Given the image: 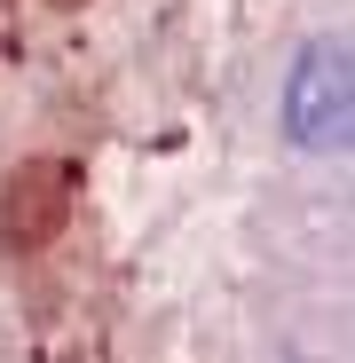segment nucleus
I'll list each match as a JSON object with an SVG mask.
<instances>
[{"instance_id":"obj_1","label":"nucleus","mask_w":355,"mask_h":363,"mask_svg":"<svg viewBox=\"0 0 355 363\" xmlns=\"http://www.w3.org/2000/svg\"><path fill=\"white\" fill-rule=\"evenodd\" d=\"M347 118H355V87H347V40H308L284 72V135L308 158H339L347 150Z\"/></svg>"}]
</instances>
